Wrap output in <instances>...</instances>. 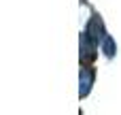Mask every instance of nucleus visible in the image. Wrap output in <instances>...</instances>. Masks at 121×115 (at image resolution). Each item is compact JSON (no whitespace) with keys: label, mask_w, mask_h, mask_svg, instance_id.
Masks as SVG:
<instances>
[{"label":"nucleus","mask_w":121,"mask_h":115,"mask_svg":"<svg viewBox=\"0 0 121 115\" xmlns=\"http://www.w3.org/2000/svg\"><path fill=\"white\" fill-rule=\"evenodd\" d=\"M104 47H106V53L111 55V53H113V41H111V38H106V43H104Z\"/></svg>","instance_id":"1"}]
</instances>
